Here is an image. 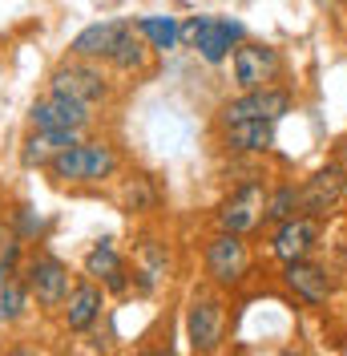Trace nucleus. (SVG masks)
I'll return each mask as SVG.
<instances>
[{
  "label": "nucleus",
  "mask_w": 347,
  "mask_h": 356,
  "mask_svg": "<svg viewBox=\"0 0 347 356\" xmlns=\"http://www.w3.org/2000/svg\"><path fill=\"white\" fill-rule=\"evenodd\" d=\"M49 178L53 182H105V178L117 175V150L109 142H77L69 146L65 154H57L49 166Z\"/></svg>",
  "instance_id": "nucleus-1"
},
{
  "label": "nucleus",
  "mask_w": 347,
  "mask_h": 356,
  "mask_svg": "<svg viewBox=\"0 0 347 356\" xmlns=\"http://www.w3.org/2000/svg\"><path fill=\"white\" fill-rule=\"evenodd\" d=\"M49 93L73 97V102H81V106H101V102H109L113 86H109V77L93 65V61H77V57H69L65 65L53 69V77H49Z\"/></svg>",
  "instance_id": "nucleus-2"
},
{
  "label": "nucleus",
  "mask_w": 347,
  "mask_h": 356,
  "mask_svg": "<svg viewBox=\"0 0 347 356\" xmlns=\"http://www.w3.org/2000/svg\"><path fill=\"white\" fill-rule=\"evenodd\" d=\"M230 69H235V86L242 93L246 89H271L282 77V57H279V49H271V44L242 41L230 53Z\"/></svg>",
  "instance_id": "nucleus-3"
},
{
  "label": "nucleus",
  "mask_w": 347,
  "mask_h": 356,
  "mask_svg": "<svg viewBox=\"0 0 347 356\" xmlns=\"http://www.w3.org/2000/svg\"><path fill=\"white\" fill-rule=\"evenodd\" d=\"M287 110H291V93L287 89L279 86L246 89L242 97L222 106V126H235V122H279Z\"/></svg>",
  "instance_id": "nucleus-4"
},
{
  "label": "nucleus",
  "mask_w": 347,
  "mask_h": 356,
  "mask_svg": "<svg viewBox=\"0 0 347 356\" xmlns=\"http://www.w3.org/2000/svg\"><path fill=\"white\" fill-rule=\"evenodd\" d=\"M266 219V186L262 182H242L218 211V227L226 235H246Z\"/></svg>",
  "instance_id": "nucleus-5"
},
{
  "label": "nucleus",
  "mask_w": 347,
  "mask_h": 356,
  "mask_svg": "<svg viewBox=\"0 0 347 356\" xmlns=\"http://www.w3.org/2000/svg\"><path fill=\"white\" fill-rule=\"evenodd\" d=\"M89 122H93V106H81L61 93H44L28 110L33 130H89Z\"/></svg>",
  "instance_id": "nucleus-6"
},
{
  "label": "nucleus",
  "mask_w": 347,
  "mask_h": 356,
  "mask_svg": "<svg viewBox=\"0 0 347 356\" xmlns=\"http://www.w3.org/2000/svg\"><path fill=\"white\" fill-rule=\"evenodd\" d=\"M126 33H130V21H121V17L93 21L69 41V57H77V61H109V53L117 49V41Z\"/></svg>",
  "instance_id": "nucleus-7"
},
{
  "label": "nucleus",
  "mask_w": 347,
  "mask_h": 356,
  "mask_svg": "<svg viewBox=\"0 0 347 356\" xmlns=\"http://www.w3.org/2000/svg\"><path fill=\"white\" fill-rule=\"evenodd\" d=\"M24 288L37 296L41 308H61L65 296L73 291V280H69V267L61 264V259L37 255V259L28 264V284H24Z\"/></svg>",
  "instance_id": "nucleus-8"
},
{
  "label": "nucleus",
  "mask_w": 347,
  "mask_h": 356,
  "mask_svg": "<svg viewBox=\"0 0 347 356\" xmlns=\"http://www.w3.org/2000/svg\"><path fill=\"white\" fill-rule=\"evenodd\" d=\"M344 191H347V170L344 166H323V170H315L299 186V211L311 215V219L315 215H327L335 202L344 199Z\"/></svg>",
  "instance_id": "nucleus-9"
},
{
  "label": "nucleus",
  "mask_w": 347,
  "mask_h": 356,
  "mask_svg": "<svg viewBox=\"0 0 347 356\" xmlns=\"http://www.w3.org/2000/svg\"><path fill=\"white\" fill-rule=\"evenodd\" d=\"M206 267H210V275L218 284H239L246 275V267H251V251L242 243V235H226L222 231L214 243L206 247Z\"/></svg>",
  "instance_id": "nucleus-10"
},
{
  "label": "nucleus",
  "mask_w": 347,
  "mask_h": 356,
  "mask_svg": "<svg viewBox=\"0 0 347 356\" xmlns=\"http://www.w3.org/2000/svg\"><path fill=\"white\" fill-rule=\"evenodd\" d=\"M222 328H226V316H222V304L218 300H194L190 304L186 332H190V348L198 356L214 353L218 344H222Z\"/></svg>",
  "instance_id": "nucleus-11"
},
{
  "label": "nucleus",
  "mask_w": 347,
  "mask_h": 356,
  "mask_svg": "<svg viewBox=\"0 0 347 356\" xmlns=\"http://www.w3.org/2000/svg\"><path fill=\"white\" fill-rule=\"evenodd\" d=\"M315 239H319V222L311 219V215H295V219H287L275 231V255H279L282 264H299V259H307L311 255V247H315Z\"/></svg>",
  "instance_id": "nucleus-12"
},
{
  "label": "nucleus",
  "mask_w": 347,
  "mask_h": 356,
  "mask_svg": "<svg viewBox=\"0 0 347 356\" xmlns=\"http://www.w3.org/2000/svg\"><path fill=\"white\" fill-rule=\"evenodd\" d=\"M85 138V130H33L21 146V162L24 166H49L57 154H65L69 146H77Z\"/></svg>",
  "instance_id": "nucleus-13"
},
{
  "label": "nucleus",
  "mask_w": 347,
  "mask_h": 356,
  "mask_svg": "<svg viewBox=\"0 0 347 356\" xmlns=\"http://www.w3.org/2000/svg\"><path fill=\"white\" fill-rule=\"evenodd\" d=\"M242 37H246V29H242L239 21L210 17V24L202 29V37L194 41V49L202 53V61L218 65V61H226V57H230V49H235V44H242Z\"/></svg>",
  "instance_id": "nucleus-14"
},
{
  "label": "nucleus",
  "mask_w": 347,
  "mask_h": 356,
  "mask_svg": "<svg viewBox=\"0 0 347 356\" xmlns=\"http://www.w3.org/2000/svg\"><path fill=\"white\" fill-rule=\"evenodd\" d=\"M287 288L307 304H327L331 291H335V280L327 275V267L299 259V264H287Z\"/></svg>",
  "instance_id": "nucleus-15"
},
{
  "label": "nucleus",
  "mask_w": 347,
  "mask_h": 356,
  "mask_svg": "<svg viewBox=\"0 0 347 356\" xmlns=\"http://www.w3.org/2000/svg\"><path fill=\"white\" fill-rule=\"evenodd\" d=\"M85 271L93 275V280H101L109 291H126V259L117 255V247H113V239H97V243L89 247L85 255Z\"/></svg>",
  "instance_id": "nucleus-16"
},
{
  "label": "nucleus",
  "mask_w": 347,
  "mask_h": 356,
  "mask_svg": "<svg viewBox=\"0 0 347 356\" xmlns=\"http://www.w3.org/2000/svg\"><path fill=\"white\" fill-rule=\"evenodd\" d=\"M101 291H97V284H77V288L65 296V324L73 328V332H85V328H93L97 324V316H101Z\"/></svg>",
  "instance_id": "nucleus-17"
},
{
  "label": "nucleus",
  "mask_w": 347,
  "mask_h": 356,
  "mask_svg": "<svg viewBox=\"0 0 347 356\" xmlns=\"http://www.w3.org/2000/svg\"><path fill=\"white\" fill-rule=\"evenodd\" d=\"M222 138H226L230 150L259 154V150H271L275 146V122H235V126H226Z\"/></svg>",
  "instance_id": "nucleus-18"
},
{
  "label": "nucleus",
  "mask_w": 347,
  "mask_h": 356,
  "mask_svg": "<svg viewBox=\"0 0 347 356\" xmlns=\"http://www.w3.org/2000/svg\"><path fill=\"white\" fill-rule=\"evenodd\" d=\"M109 65L113 69H121V73H150L153 65V49L137 33H133V24H130V33L117 41V49L109 53Z\"/></svg>",
  "instance_id": "nucleus-19"
},
{
  "label": "nucleus",
  "mask_w": 347,
  "mask_h": 356,
  "mask_svg": "<svg viewBox=\"0 0 347 356\" xmlns=\"http://www.w3.org/2000/svg\"><path fill=\"white\" fill-rule=\"evenodd\" d=\"M130 24L153 53H158V49L166 53V49L178 44V17H137V21H130Z\"/></svg>",
  "instance_id": "nucleus-20"
},
{
  "label": "nucleus",
  "mask_w": 347,
  "mask_h": 356,
  "mask_svg": "<svg viewBox=\"0 0 347 356\" xmlns=\"http://www.w3.org/2000/svg\"><path fill=\"white\" fill-rule=\"evenodd\" d=\"M28 308V288L17 280V271L0 275V324H17Z\"/></svg>",
  "instance_id": "nucleus-21"
},
{
  "label": "nucleus",
  "mask_w": 347,
  "mask_h": 356,
  "mask_svg": "<svg viewBox=\"0 0 347 356\" xmlns=\"http://www.w3.org/2000/svg\"><path fill=\"white\" fill-rule=\"evenodd\" d=\"M158 207V191H153V182L146 175H133L126 178V186H121V211L126 215H146Z\"/></svg>",
  "instance_id": "nucleus-22"
},
{
  "label": "nucleus",
  "mask_w": 347,
  "mask_h": 356,
  "mask_svg": "<svg viewBox=\"0 0 347 356\" xmlns=\"http://www.w3.org/2000/svg\"><path fill=\"white\" fill-rule=\"evenodd\" d=\"M137 275H142V288L146 291L166 275V251L153 243V239H142L137 243Z\"/></svg>",
  "instance_id": "nucleus-23"
},
{
  "label": "nucleus",
  "mask_w": 347,
  "mask_h": 356,
  "mask_svg": "<svg viewBox=\"0 0 347 356\" xmlns=\"http://www.w3.org/2000/svg\"><path fill=\"white\" fill-rule=\"evenodd\" d=\"M295 211H299V191L295 186H279L275 195H266V219L287 222L295 219Z\"/></svg>",
  "instance_id": "nucleus-24"
},
{
  "label": "nucleus",
  "mask_w": 347,
  "mask_h": 356,
  "mask_svg": "<svg viewBox=\"0 0 347 356\" xmlns=\"http://www.w3.org/2000/svg\"><path fill=\"white\" fill-rule=\"evenodd\" d=\"M21 264V239L8 222H0V271H17Z\"/></svg>",
  "instance_id": "nucleus-25"
},
{
  "label": "nucleus",
  "mask_w": 347,
  "mask_h": 356,
  "mask_svg": "<svg viewBox=\"0 0 347 356\" xmlns=\"http://www.w3.org/2000/svg\"><path fill=\"white\" fill-rule=\"evenodd\" d=\"M210 24V17H186V21H178V44H186V49H194V41L202 37V29Z\"/></svg>",
  "instance_id": "nucleus-26"
},
{
  "label": "nucleus",
  "mask_w": 347,
  "mask_h": 356,
  "mask_svg": "<svg viewBox=\"0 0 347 356\" xmlns=\"http://www.w3.org/2000/svg\"><path fill=\"white\" fill-rule=\"evenodd\" d=\"M17 227H12V231H17V239H33V235H41V215H33V207H21V211H17Z\"/></svg>",
  "instance_id": "nucleus-27"
},
{
  "label": "nucleus",
  "mask_w": 347,
  "mask_h": 356,
  "mask_svg": "<svg viewBox=\"0 0 347 356\" xmlns=\"http://www.w3.org/2000/svg\"><path fill=\"white\" fill-rule=\"evenodd\" d=\"M0 356H37V353H28V348H17V353H0Z\"/></svg>",
  "instance_id": "nucleus-28"
},
{
  "label": "nucleus",
  "mask_w": 347,
  "mask_h": 356,
  "mask_svg": "<svg viewBox=\"0 0 347 356\" xmlns=\"http://www.w3.org/2000/svg\"><path fill=\"white\" fill-rule=\"evenodd\" d=\"M142 356H174V353H162V348H158V353H142Z\"/></svg>",
  "instance_id": "nucleus-29"
},
{
  "label": "nucleus",
  "mask_w": 347,
  "mask_h": 356,
  "mask_svg": "<svg viewBox=\"0 0 347 356\" xmlns=\"http://www.w3.org/2000/svg\"><path fill=\"white\" fill-rule=\"evenodd\" d=\"M0 275H8V271H0Z\"/></svg>",
  "instance_id": "nucleus-30"
}]
</instances>
